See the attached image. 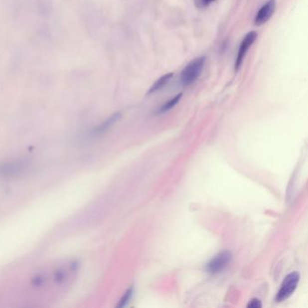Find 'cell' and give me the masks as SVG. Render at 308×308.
Here are the masks:
<instances>
[{
  "instance_id": "6da1fadb",
  "label": "cell",
  "mask_w": 308,
  "mask_h": 308,
  "mask_svg": "<svg viewBox=\"0 0 308 308\" xmlns=\"http://www.w3.org/2000/svg\"><path fill=\"white\" fill-rule=\"evenodd\" d=\"M205 63V57L195 58L188 63L181 72V83L183 87L190 86L201 75Z\"/></svg>"
},
{
  "instance_id": "7a4b0ae2",
  "label": "cell",
  "mask_w": 308,
  "mask_h": 308,
  "mask_svg": "<svg viewBox=\"0 0 308 308\" xmlns=\"http://www.w3.org/2000/svg\"><path fill=\"white\" fill-rule=\"evenodd\" d=\"M299 279H300V276L296 271L288 275L281 285V289L277 294L276 300L278 302H281L290 298L298 288Z\"/></svg>"
},
{
  "instance_id": "3957f363",
  "label": "cell",
  "mask_w": 308,
  "mask_h": 308,
  "mask_svg": "<svg viewBox=\"0 0 308 308\" xmlns=\"http://www.w3.org/2000/svg\"><path fill=\"white\" fill-rule=\"evenodd\" d=\"M231 260H232V254L231 251H222L218 255L215 256L208 263L206 270L209 273H212V274L221 273L226 269L228 266L230 265Z\"/></svg>"
},
{
  "instance_id": "277c9868",
  "label": "cell",
  "mask_w": 308,
  "mask_h": 308,
  "mask_svg": "<svg viewBox=\"0 0 308 308\" xmlns=\"http://www.w3.org/2000/svg\"><path fill=\"white\" fill-rule=\"evenodd\" d=\"M257 37H258L257 33L254 32V31H252V32H250L249 34H246L245 37L242 40L241 45H240V48H239L238 55H237L236 62H235V71L236 72L240 70L241 63H242L244 58H245L248 50L252 45V43L255 42Z\"/></svg>"
},
{
  "instance_id": "5b68a950",
  "label": "cell",
  "mask_w": 308,
  "mask_h": 308,
  "mask_svg": "<svg viewBox=\"0 0 308 308\" xmlns=\"http://www.w3.org/2000/svg\"><path fill=\"white\" fill-rule=\"evenodd\" d=\"M276 5H277L276 0H269L265 5L261 6L260 11L256 14V25H261V24H265L266 22H268L270 20V17L272 16V14L274 13L275 9H276Z\"/></svg>"
},
{
  "instance_id": "8992f818",
  "label": "cell",
  "mask_w": 308,
  "mask_h": 308,
  "mask_svg": "<svg viewBox=\"0 0 308 308\" xmlns=\"http://www.w3.org/2000/svg\"><path fill=\"white\" fill-rule=\"evenodd\" d=\"M25 168L24 162H8L5 164H0V175L5 177L14 176L21 173Z\"/></svg>"
},
{
  "instance_id": "52a82bcc",
  "label": "cell",
  "mask_w": 308,
  "mask_h": 308,
  "mask_svg": "<svg viewBox=\"0 0 308 308\" xmlns=\"http://www.w3.org/2000/svg\"><path fill=\"white\" fill-rule=\"evenodd\" d=\"M173 76V72H169L163 75L162 77L159 78L156 82H154L152 87L150 88V91L148 92V94H152L154 92H157L160 89H162L163 87L168 83L169 81L172 79Z\"/></svg>"
},
{
  "instance_id": "ba28073f",
  "label": "cell",
  "mask_w": 308,
  "mask_h": 308,
  "mask_svg": "<svg viewBox=\"0 0 308 308\" xmlns=\"http://www.w3.org/2000/svg\"><path fill=\"white\" fill-rule=\"evenodd\" d=\"M182 93H179L177 94L176 96L173 97L172 100H170V101H167L164 105L161 107V109H160V112L161 113H163V112H166V111H170L171 109H173V107L175 106L177 103H178L180 100H181V98H182Z\"/></svg>"
},
{
  "instance_id": "9c48e42d",
  "label": "cell",
  "mask_w": 308,
  "mask_h": 308,
  "mask_svg": "<svg viewBox=\"0 0 308 308\" xmlns=\"http://www.w3.org/2000/svg\"><path fill=\"white\" fill-rule=\"evenodd\" d=\"M120 118V115L119 114H116V115L112 116L110 120H108V121L103 124V125H101L100 128H98V132H103L104 130H106L107 129H109L110 127H111L112 124H114L116 121H118V119Z\"/></svg>"
},
{
  "instance_id": "30bf717a",
  "label": "cell",
  "mask_w": 308,
  "mask_h": 308,
  "mask_svg": "<svg viewBox=\"0 0 308 308\" xmlns=\"http://www.w3.org/2000/svg\"><path fill=\"white\" fill-rule=\"evenodd\" d=\"M132 295H133V289L131 288V289H129L127 292H126L125 295H124V297L122 298L121 301H120V304H119V306L118 307H125L127 304L129 303V301H130V299L132 298Z\"/></svg>"
},
{
  "instance_id": "8fae6325",
  "label": "cell",
  "mask_w": 308,
  "mask_h": 308,
  "mask_svg": "<svg viewBox=\"0 0 308 308\" xmlns=\"http://www.w3.org/2000/svg\"><path fill=\"white\" fill-rule=\"evenodd\" d=\"M261 307H262L261 301L258 299H251L250 303L248 304V308H260Z\"/></svg>"
},
{
  "instance_id": "7c38bea8",
  "label": "cell",
  "mask_w": 308,
  "mask_h": 308,
  "mask_svg": "<svg viewBox=\"0 0 308 308\" xmlns=\"http://www.w3.org/2000/svg\"><path fill=\"white\" fill-rule=\"evenodd\" d=\"M215 0H202V3H203V5H209L212 2H214Z\"/></svg>"
}]
</instances>
